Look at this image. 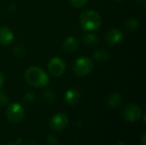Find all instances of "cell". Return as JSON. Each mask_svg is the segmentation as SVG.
Segmentation results:
<instances>
[{"mask_svg":"<svg viewBox=\"0 0 146 145\" xmlns=\"http://www.w3.org/2000/svg\"><path fill=\"white\" fill-rule=\"evenodd\" d=\"M4 84V76L3 74L0 72V88Z\"/></svg>","mask_w":146,"mask_h":145,"instance_id":"cell-23","label":"cell"},{"mask_svg":"<svg viewBox=\"0 0 146 145\" xmlns=\"http://www.w3.org/2000/svg\"><path fill=\"white\" fill-rule=\"evenodd\" d=\"M93 69L92 62L87 57H80L73 64V72L76 76L83 77L87 75Z\"/></svg>","mask_w":146,"mask_h":145,"instance_id":"cell-3","label":"cell"},{"mask_svg":"<svg viewBox=\"0 0 146 145\" xmlns=\"http://www.w3.org/2000/svg\"><path fill=\"white\" fill-rule=\"evenodd\" d=\"M123 39H124L123 32L121 30L116 29V28H113V29L110 30L105 35V40L110 45L118 44Z\"/></svg>","mask_w":146,"mask_h":145,"instance_id":"cell-8","label":"cell"},{"mask_svg":"<svg viewBox=\"0 0 146 145\" xmlns=\"http://www.w3.org/2000/svg\"><path fill=\"white\" fill-rule=\"evenodd\" d=\"M139 26V21L136 18H130V19H128L126 21V24H125L126 29L127 31H129V32L136 31L138 29Z\"/></svg>","mask_w":146,"mask_h":145,"instance_id":"cell-15","label":"cell"},{"mask_svg":"<svg viewBox=\"0 0 146 145\" xmlns=\"http://www.w3.org/2000/svg\"><path fill=\"white\" fill-rule=\"evenodd\" d=\"M118 145H125V144H124V143H123V142L121 141V142H120V143L118 144Z\"/></svg>","mask_w":146,"mask_h":145,"instance_id":"cell-26","label":"cell"},{"mask_svg":"<svg viewBox=\"0 0 146 145\" xmlns=\"http://www.w3.org/2000/svg\"><path fill=\"white\" fill-rule=\"evenodd\" d=\"M122 102V97L120 93H113L108 98V104L111 108H117Z\"/></svg>","mask_w":146,"mask_h":145,"instance_id":"cell-13","label":"cell"},{"mask_svg":"<svg viewBox=\"0 0 146 145\" xmlns=\"http://www.w3.org/2000/svg\"><path fill=\"white\" fill-rule=\"evenodd\" d=\"M28 145H38L37 144H35V143H31V144H29Z\"/></svg>","mask_w":146,"mask_h":145,"instance_id":"cell-28","label":"cell"},{"mask_svg":"<svg viewBox=\"0 0 146 145\" xmlns=\"http://www.w3.org/2000/svg\"><path fill=\"white\" fill-rule=\"evenodd\" d=\"M137 4L141 7V8H145L146 6V0H136Z\"/></svg>","mask_w":146,"mask_h":145,"instance_id":"cell-22","label":"cell"},{"mask_svg":"<svg viewBox=\"0 0 146 145\" xmlns=\"http://www.w3.org/2000/svg\"><path fill=\"white\" fill-rule=\"evenodd\" d=\"M6 145H17L16 144H13V143H9V144H7Z\"/></svg>","mask_w":146,"mask_h":145,"instance_id":"cell-27","label":"cell"},{"mask_svg":"<svg viewBox=\"0 0 146 145\" xmlns=\"http://www.w3.org/2000/svg\"><path fill=\"white\" fill-rule=\"evenodd\" d=\"M92 56L94 58L95 61H97L98 62H104L108 60L109 58V53L106 50L104 49H99V50H96L93 54Z\"/></svg>","mask_w":146,"mask_h":145,"instance_id":"cell-12","label":"cell"},{"mask_svg":"<svg viewBox=\"0 0 146 145\" xmlns=\"http://www.w3.org/2000/svg\"><path fill=\"white\" fill-rule=\"evenodd\" d=\"M15 54L19 57H24L27 55V50L22 45H16L14 50Z\"/></svg>","mask_w":146,"mask_h":145,"instance_id":"cell-18","label":"cell"},{"mask_svg":"<svg viewBox=\"0 0 146 145\" xmlns=\"http://www.w3.org/2000/svg\"><path fill=\"white\" fill-rule=\"evenodd\" d=\"M23 103L27 105H30V104H33L35 101H36V96L33 92L32 91H29V92H27L24 97H23Z\"/></svg>","mask_w":146,"mask_h":145,"instance_id":"cell-17","label":"cell"},{"mask_svg":"<svg viewBox=\"0 0 146 145\" xmlns=\"http://www.w3.org/2000/svg\"><path fill=\"white\" fill-rule=\"evenodd\" d=\"M68 124V117L64 113H57L54 115L50 121V126L51 129L55 132H61L66 128Z\"/></svg>","mask_w":146,"mask_h":145,"instance_id":"cell-6","label":"cell"},{"mask_svg":"<svg viewBox=\"0 0 146 145\" xmlns=\"http://www.w3.org/2000/svg\"><path fill=\"white\" fill-rule=\"evenodd\" d=\"M25 79L33 87H44L50 82L48 74L39 67L33 66L28 68L25 72Z\"/></svg>","mask_w":146,"mask_h":145,"instance_id":"cell-1","label":"cell"},{"mask_svg":"<svg viewBox=\"0 0 146 145\" xmlns=\"http://www.w3.org/2000/svg\"><path fill=\"white\" fill-rule=\"evenodd\" d=\"M88 0H69V3L74 8H81L86 4Z\"/></svg>","mask_w":146,"mask_h":145,"instance_id":"cell-19","label":"cell"},{"mask_svg":"<svg viewBox=\"0 0 146 145\" xmlns=\"http://www.w3.org/2000/svg\"><path fill=\"white\" fill-rule=\"evenodd\" d=\"M43 97L44 98V100L49 103H53L56 100V94L55 92L50 90V89H45L44 91H43V94H42Z\"/></svg>","mask_w":146,"mask_h":145,"instance_id":"cell-16","label":"cell"},{"mask_svg":"<svg viewBox=\"0 0 146 145\" xmlns=\"http://www.w3.org/2000/svg\"><path fill=\"white\" fill-rule=\"evenodd\" d=\"M25 115V110L21 104L18 103H13L9 105L6 109L7 119L12 123L20 122Z\"/></svg>","mask_w":146,"mask_h":145,"instance_id":"cell-4","label":"cell"},{"mask_svg":"<svg viewBox=\"0 0 146 145\" xmlns=\"http://www.w3.org/2000/svg\"><path fill=\"white\" fill-rule=\"evenodd\" d=\"M64 98L68 105H75L80 100V93L76 89H69L65 92Z\"/></svg>","mask_w":146,"mask_h":145,"instance_id":"cell-10","label":"cell"},{"mask_svg":"<svg viewBox=\"0 0 146 145\" xmlns=\"http://www.w3.org/2000/svg\"><path fill=\"white\" fill-rule=\"evenodd\" d=\"M122 114L128 122H136L142 116V109L134 103H129L124 107Z\"/></svg>","mask_w":146,"mask_h":145,"instance_id":"cell-5","label":"cell"},{"mask_svg":"<svg viewBox=\"0 0 146 145\" xmlns=\"http://www.w3.org/2000/svg\"><path fill=\"white\" fill-rule=\"evenodd\" d=\"M15 39L13 32L7 26L0 27V44L7 46L12 44Z\"/></svg>","mask_w":146,"mask_h":145,"instance_id":"cell-9","label":"cell"},{"mask_svg":"<svg viewBox=\"0 0 146 145\" xmlns=\"http://www.w3.org/2000/svg\"><path fill=\"white\" fill-rule=\"evenodd\" d=\"M46 145H59V140L56 137L50 135L46 138Z\"/></svg>","mask_w":146,"mask_h":145,"instance_id":"cell-20","label":"cell"},{"mask_svg":"<svg viewBox=\"0 0 146 145\" xmlns=\"http://www.w3.org/2000/svg\"><path fill=\"white\" fill-rule=\"evenodd\" d=\"M78 47L79 41L73 36L66 38L62 44V50L66 52H74L78 49Z\"/></svg>","mask_w":146,"mask_h":145,"instance_id":"cell-11","label":"cell"},{"mask_svg":"<svg viewBox=\"0 0 146 145\" xmlns=\"http://www.w3.org/2000/svg\"><path fill=\"white\" fill-rule=\"evenodd\" d=\"M80 21L84 30L95 31L100 27L102 24V18L97 11L86 9L81 13Z\"/></svg>","mask_w":146,"mask_h":145,"instance_id":"cell-2","label":"cell"},{"mask_svg":"<svg viewBox=\"0 0 146 145\" xmlns=\"http://www.w3.org/2000/svg\"><path fill=\"white\" fill-rule=\"evenodd\" d=\"M84 43L90 47H95L99 44V38L94 33H88L84 38Z\"/></svg>","mask_w":146,"mask_h":145,"instance_id":"cell-14","label":"cell"},{"mask_svg":"<svg viewBox=\"0 0 146 145\" xmlns=\"http://www.w3.org/2000/svg\"><path fill=\"white\" fill-rule=\"evenodd\" d=\"M115 1H117V2H122L123 0H115Z\"/></svg>","mask_w":146,"mask_h":145,"instance_id":"cell-29","label":"cell"},{"mask_svg":"<svg viewBox=\"0 0 146 145\" xmlns=\"http://www.w3.org/2000/svg\"><path fill=\"white\" fill-rule=\"evenodd\" d=\"M140 145H146V136L145 134L143 135L141 140H140Z\"/></svg>","mask_w":146,"mask_h":145,"instance_id":"cell-24","label":"cell"},{"mask_svg":"<svg viewBox=\"0 0 146 145\" xmlns=\"http://www.w3.org/2000/svg\"><path fill=\"white\" fill-rule=\"evenodd\" d=\"M8 103L9 96L3 91H0V106H5Z\"/></svg>","mask_w":146,"mask_h":145,"instance_id":"cell-21","label":"cell"},{"mask_svg":"<svg viewBox=\"0 0 146 145\" xmlns=\"http://www.w3.org/2000/svg\"><path fill=\"white\" fill-rule=\"evenodd\" d=\"M21 138H17V142H16V144H21Z\"/></svg>","mask_w":146,"mask_h":145,"instance_id":"cell-25","label":"cell"},{"mask_svg":"<svg viewBox=\"0 0 146 145\" xmlns=\"http://www.w3.org/2000/svg\"><path fill=\"white\" fill-rule=\"evenodd\" d=\"M66 68L65 62L60 57H53L50 60L48 63V70L52 76L58 77L61 76Z\"/></svg>","mask_w":146,"mask_h":145,"instance_id":"cell-7","label":"cell"}]
</instances>
